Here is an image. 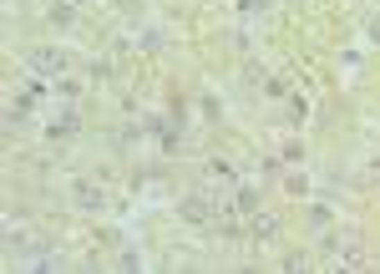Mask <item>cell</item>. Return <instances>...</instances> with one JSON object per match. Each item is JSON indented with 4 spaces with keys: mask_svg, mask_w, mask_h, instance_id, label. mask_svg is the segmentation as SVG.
<instances>
[{
    "mask_svg": "<svg viewBox=\"0 0 380 274\" xmlns=\"http://www.w3.org/2000/svg\"><path fill=\"white\" fill-rule=\"evenodd\" d=\"M329 249H335V259H345V264H360V259H365V254H360V239H355V234L335 239V244H329Z\"/></svg>",
    "mask_w": 380,
    "mask_h": 274,
    "instance_id": "6da1fadb",
    "label": "cell"
},
{
    "mask_svg": "<svg viewBox=\"0 0 380 274\" xmlns=\"http://www.w3.org/2000/svg\"><path fill=\"white\" fill-rule=\"evenodd\" d=\"M31 67L46 71V76H56V71L66 67V56H61V51H36V56H31Z\"/></svg>",
    "mask_w": 380,
    "mask_h": 274,
    "instance_id": "7a4b0ae2",
    "label": "cell"
},
{
    "mask_svg": "<svg viewBox=\"0 0 380 274\" xmlns=\"http://www.w3.org/2000/svg\"><path fill=\"white\" fill-rule=\"evenodd\" d=\"M274 234H279V219L274 214H259L254 219V239H274Z\"/></svg>",
    "mask_w": 380,
    "mask_h": 274,
    "instance_id": "3957f363",
    "label": "cell"
},
{
    "mask_svg": "<svg viewBox=\"0 0 380 274\" xmlns=\"http://www.w3.org/2000/svg\"><path fill=\"white\" fill-rule=\"evenodd\" d=\"M76 203H81V208H96V203H102V193L87 188V183H76Z\"/></svg>",
    "mask_w": 380,
    "mask_h": 274,
    "instance_id": "277c9868",
    "label": "cell"
}]
</instances>
